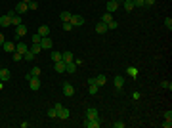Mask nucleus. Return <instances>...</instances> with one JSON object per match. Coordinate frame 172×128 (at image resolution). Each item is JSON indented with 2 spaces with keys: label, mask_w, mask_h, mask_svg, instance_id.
Returning a JSON list of instances; mask_svg holds the SVG:
<instances>
[{
  "label": "nucleus",
  "mask_w": 172,
  "mask_h": 128,
  "mask_svg": "<svg viewBox=\"0 0 172 128\" xmlns=\"http://www.w3.org/2000/svg\"><path fill=\"white\" fill-rule=\"evenodd\" d=\"M132 98H134V99H140V98H142V94H140V92H134Z\"/></svg>",
  "instance_id": "43"
},
{
  "label": "nucleus",
  "mask_w": 172,
  "mask_h": 128,
  "mask_svg": "<svg viewBox=\"0 0 172 128\" xmlns=\"http://www.w3.org/2000/svg\"><path fill=\"white\" fill-rule=\"evenodd\" d=\"M117 2H119V4H121V2H124V0H117Z\"/></svg>",
  "instance_id": "49"
},
{
  "label": "nucleus",
  "mask_w": 172,
  "mask_h": 128,
  "mask_svg": "<svg viewBox=\"0 0 172 128\" xmlns=\"http://www.w3.org/2000/svg\"><path fill=\"white\" fill-rule=\"evenodd\" d=\"M107 31H109V29H107V25H105V23L100 21V23L96 25V33H98V35H103V33H107Z\"/></svg>",
  "instance_id": "19"
},
{
  "label": "nucleus",
  "mask_w": 172,
  "mask_h": 128,
  "mask_svg": "<svg viewBox=\"0 0 172 128\" xmlns=\"http://www.w3.org/2000/svg\"><path fill=\"white\" fill-rule=\"evenodd\" d=\"M122 8H124L126 12H132L134 10V2L132 0H124V2H122Z\"/></svg>",
  "instance_id": "22"
},
{
  "label": "nucleus",
  "mask_w": 172,
  "mask_h": 128,
  "mask_svg": "<svg viewBox=\"0 0 172 128\" xmlns=\"http://www.w3.org/2000/svg\"><path fill=\"white\" fill-rule=\"evenodd\" d=\"M165 27H166L168 31L172 29V19H170V17H166V19H165Z\"/></svg>",
  "instance_id": "37"
},
{
  "label": "nucleus",
  "mask_w": 172,
  "mask_h": 128,
  "mask_svg": "<svg viewBox=\"0 0 172 128\" xmlns=\"http://www.w3.org/2000/svg\"><path fill=\"white\" fill-rule=\"evenodd\" d=\"M117 27H119V23L115 21V19H111V21L107 23V29H111V31H113V29H117Z\"/></svg>",
  "instance_id": "34"
},
{
  "label": "nucleus",
  "mask_w": 172,
  "mask_h": 128,
  "mask_svg": "<svg viewBox=\"0 0 172 128\" xmlns=\"http://www.w3.org/2000/svg\"><path fill=\"white\" fill-rule=\"evenodd\" d=\"M113 126H115V128H124V122H115Z\"/></svg>",
  "instance_id": "44"
},
{
  "label": "nucleus",
  "mask_w": 172,
  "mask_h": 128,
  "mask_svg": "<svg viewBox=\"0 0 172 128\" xmlns=\"http://www.w3.org/2000/svg\"><path fill=\"white\" fill-rule=\"evenodd\" d=\"M69 23H71L73 27H80V25H84V17L82 15H71Z\"/></svg>",
  "instance_id": "4"
},
{
  "label": "nucleus",
  "mask_w": 172,
  "mask_h": 128,
  "mask_svg": "<svg viewBox=\"0 0 172 128\" xmlns=\"http://www.w3.org/2000/svg\"><path fill=\"white\" fill-rule=\"evenodd\" d=\"M165 119H168V121H172V111H165Z\"/></svg>",
  "instance_id": "41"
},
{
  "label": "nucleus",
  "mask_w": 172,
  "mask_h": 128,
  "mask_svg": "<svg viewBox=\"0 0 172 128\" xmlns=\"http://www.w3.org/2000/svg\"><path fill=\"white\" fill-rule=\"evenodd\" d=\"M25 35H27V27L23 25V23H21V25H17V27H15V37H17V38L25 37Z\"/></svg>",
  "instance_id": "10"
},
{
  "label": "nucleus",
  "mask_w": 172,
  "mask_h": 128,
  "mask_svg": "<svg viewBox=\"0 0 172 128\" xmlns=\"http://www.w3.org/2000/svg\"><path fill=\"white\" fill-rule=\"evenodd\" d=\"M29 50H31V52H33V54H35V55H38L42 48H40V44H31V46H29Z\"/></svg>",
  "instance_id": "23"
},
{
  "label": "nucleus",
  "mask_w": 172,
  "mask_h": 128,
  "mask_svg": "<svg viewBox=\"0 0 172 128\" xmlns=\"http://www.w3.org/2000/svg\"><path fill=\"white\" fill-rule=\"evenodd\" d=\"M27 6H29V10H36V8H38V4H36V2H33V0H31V2H29Z\"/></svg>",
  "instance_id": "39"
},
{
  "label": "nucleus",
  "mask_w": 172,
  "mask_h": 128,
  "mask_svg": "<svg viewBox=\"0 0 172 128\" xmlns=\"http://www.w3.org/2000/svg\"><path fill=\"white\" fill-rule=\"evenodd\" d=\"M27 50H29V44H25V42H17V44H15V52H19V54H25Z\"/></svg>",
  "instance_id": "15"
},
{
  "label": "nucleus",
  "mask_w": 172,
  "mask_h": 128,
  "mask_svg": "<svg viewBox=\"0 0 172 128\" xmlns=\"http://www.w3.org/2000/svg\"><path fill=\"white\" fill-rule=\"evenodd\" d=\"M25 12H29V6H27L25 2H21V0H19V2L15 4V14L21 15V14H25Z\"/></svg>",
  "instance_id": "6"
},
{
  "label": "nucleus",
  "mask_w": 172,
  "mask_h": 128,
  "mask_svg": "<svg viewBox=\"0 0 172 128\" xmlns=\"http://www.w3.org/2000/svg\"><path fill=\"white\" fill-rule=\"evenodd\" d=\"M36 33H38L40 37H48V35H50V27H48V25H40Z\"/></svg>",
  "instance_id": "18"
},
{
  "label": "nucleus",
  "mask_w": 172,
  "mask_h": 128,
  "mask_svg": "<svg viewBox=\"0 0 172 128\" xmlns=\"http://www.w3.org/2000/svg\"><path fill=\"white\" fill-rule=\"evenodd\" d=\"M61 92H63L65 96H69V98H71V96L75 94V86H73L71 82H63V86H61Z\"/></svg>",
  "instance_id": "3"
},
{
  "label": "nucleus",
  "mask_w": 172,
  "mask_h": 128,
  "mask_svg": "<svg viewBox=\"0 0 172 128\" xmlns=\"http://www.w3.org/2000/svg\"><path fill=\"white\" fill-rule=\"evenodd\" d=\"M21 2H25V4H29V2H31V0H21Z\"/></svg>",
  "instance_id": "48"
},
{
  "label": "nucleus",
  "mask_w": 172,
  "mask_h": 128,
  "mask_svg": "<svg viewBox=\"0 0 172 128\" xmlns=\"http://www.w3.org/2000/svg\"><path fill=\"white\" fill-rule=\"evenodd\" d=\"M12 55H14V61H23V54L19 52H12Z\"/></svg>",
  "instance_id": "32"
},
{
  "label": "nucleus",
  "mask_w": 172,
  "mask_h": 128,
  "mask_svg": "<svg viewBox=\"0 0 172 128\" xmlns=\"http://www.w3.org/2000/svg\"><path fill=\"white\" fill-rule=\"evenodd\" d=\"M84 128H100L101 126V119H84Z\"/></svg>",
  "instance_id": "2"
},
{
  "label": "nucleus",
  "mask_w": 172,
  "mask_h": 128,
  "mask_svg": "<svg viewBox=\"0 0 172 128\" xmlns=\"http://www.w3.org/2000/svg\"><path fill=\"white\" fill-rule=\"evenodd\" d=\"M88 86H90V94H92V96L98 94V90H100V86H98V84H88Z\"/></svg>",
  "instance_id": "33"
},
{
  "label": "nucleus",
  "mask_w": 172,
  "mask_h": 128,
  "mask_svg": "<svg viewBox=\"0 0 172 128\" xmlns=\"http://www.w3.org/2000/svg\"><path fill=\"white\" fill-rule=\"evenodd\" d=\"M115 2H117V0H115Z\"/></svg>",
  "instance_id": "50"
},
{
  "label": "nucleus",
  "mask_w": 172,
  "mask_h": 128,
  "mask_svg": "<svg viewBox=\"0 0 172 128\" xmlns=\"http://www.w3.org/2000/svg\"><path fill=\"white\" fill-rule=\"evenodd\" d=\"M105 82H107V78H105V75H98V77H96V84H98V86H103Z\"/></svg>",
  "instance_id": "24"
},
{
  "label": "nucleus",
  "mask_w": 172,
  "mask_h": 128,
  "mask_svg": "<svg viewBox=\"0 0 172 128\" xmlns=\"http://www.w3.org/2000/svg\"><path fill=\"white\" fill-rule=\"evenodd\" d=\"M134 2V8H143V0H132Z\"/></svg>",
  "instance_id": "38"
},
{
  "label": "nucleus",
  "mask_w": 172,
  "mask_h": 128,
  "mask_svg": "<svg viewBox=\"0 0 172 128\" xmlns=\"http://www.w3.org/2000/svg\"><path fill=\"white\" fill-rule=\"evenodd\" d=\"M2 48H4V52H8V54L15 52V44H14V42H4V44H2Z\"/></svg>",
  "instance_id": "20"
},
{
  "label": "nucleus",
  "mask_w": 172,
  "mask_h": 128,
  "mask_svg": "<svg viewBox=\"0 0 172 128\" xmlns=\"http://www.w3.org/2000/svg\"><path fill=\"white\" fill-rule=\"evenodd\" d=\"M12 25V19H10V15H0V27H10Z\"/></svg>",
  "instance_id": "13"
},
{
  "label": "nucleus",
  "mask_w": 172,
  "mask_h": 128,
  "mask_svg": "<svg viewBox=\"0 0 172 128\" xmlns=\"http://www.w3.org/2000/svg\"><path fill=\"white\" fill-rule=\"evenodd\" d=\"M23 59H25V61H33V59H35V54H33L31 50H27L25 54H23Z\"/></svg>",
  "instance_id": "26"
},
{
  "label": "nucleus",
  "mask_w": 172,
  "mask_h": 128,
  "mask_svg": "<svg viewBox=\"0 0 172 128\" xmlns=\"http://www.w3.org/2000/svg\"><path fill=\"white\" fill-rule=\"evenodd\" d=\"M113 82H115V88H117V90H122V86H124V77H122V75H117V77L113 78Z\"/></svg>",
  "instance_id": "9"
},
{
  "label": "nucleus",
  "mask_w": 172,
  "mask_h": 128,
  "mask_svg": "<svg viewBox=\"0 0 172 128\" xmlns=\"http://www.w3.org/2000/svg\"><path fill=\"white\" fill-rule=\"evenodd\" d=\"M52 46H54L52 38L50 37H42V40H40V48H42V50H52Z\"/></svg>",
  "instance_id": "5"
},
{
  "label": "nucleus",
  "mask_w": 172,
  "mask_h": 128,
  "mask_svg": "<svg viewBox=\"0 0 172 128\" xmlns=\"http://www.w3.org/2000/svg\"><path fill=\"white\" fill-rule=\"evenodd\" d=\"M88 84H96V77H90L88 78Z\"/></svg>",
  "instance_id": "45"
},
{
  "label": "nucleus",
  "mask_w": 172,
  "mask_h": 128,
  "mask_svg": "<svg viewBox=\"0 0 172 128\" xmlns=\"http://www.w3.org/2000/svg\"><path fill=\"white\" fill-rule=\"evenodd\" d=\"M75 71H77V63H75V61H69V63H65V73L73 75Z\"/></svg>",
  "instance_id": "14"
},
{
  "label": "nucleus",
  "mask_w": 172,
  "mask_h": 128,
  "mask_svg": "<svg viewBox=\"0 0 172 128\" xmlns=\"http://www.w3.org/2000/svg\"><path fill=\"white\" fill-rule=\"evenodd\" d=\"M56 107V113H57V119H61V121H65V119H69L71 117V111L67 109V107H63L61 103H57V105H54Z\"/></svg>",
  "instance_id": "1"
},
{
  "label": "nucleus",
  "mask_w": 172,
  "mask_h": 128,
  "mask_svg": "<svg viewBox=\"0 0 172 128\" xmlns=\"http://www.w3.org/2000/svg\"><path fill=\"white\" fill-rule=\"evenodd\" d=\"M52 61H61V52H52Z\"/></svg>",
  "instance_id": "30"
},
{
  "label": "nucleus",
  "mask_w": 172,
  "mask_h": 128,
  "mask_svg": "<svg viewBox=\"0 0 172 128\" xmlns=\"http://www.w3.org/2000/svg\"><path fill=\"white\" fill-rule=\"evenodd\" d=\"M61 61H63V63L75 61V55H73V52H63V54H61Z\"/></svg>",
  "instance_id": "11"
},
{
  "label": "nucleus",
  "mask_w": 172,
  "mask_h": 128,
  "mask_svg": "<svg viewBox=\"0 0 172 128\" xmlns=\"http://www.w3.org/2000/svg\"><path fill=\"white\" fill-rule=\"evenodd\" d=\"M111 19H113V15H111V14H109V12H105V14H103V15H101V23H105V25H107V23H109V21H111Z\"/></svg>",
  "instance_id": "25"
},
{
  "label": "nucleus",
  "mask_w": 172,
  "mask_h": 128,
  "mask_svg": "<svg viewBox=\"0 0 172 128\" xmlns=\"http://www.w3.org/2000/svg\"><path fill=\"white\" fill-rule=\"evenodd\" d=\"M172 126V121H168V119H165V122H163V128H170Z\"/></svg>",
  "instance_id": "40"
},
{
  "label": "nucleus",
  "mask_w": 172,
  "mask_h": 128,
  "mask_svg": "<svg viewBox=\"0 0 172 128\" xmlns=\"http://www.w3.org/2000/svg\"><path fill=\"white\" fill-rule=\"evenodd\" d=\"M29 86H31V90H33V92L40 90V81H38V77H33V78H29Z\"/></svg>",
  "instance_id": "7"
},
{
  "label": "nucleus",
  "mask_w": 172,
  "mask_h": 128,
  "mask_svg": "<svg viewBox=\"0 0 172 128\" xmlns=\"http://www.w3.org/2000/svg\"><path fill=\"white\" fill-rule=\"evenodd\" d=\"M86 119H100V113H98L96 107H88L86 109Z\"/></svg>",
  "instance_id": "8"
},
{
  "label": "nucleus",
  "mask_w": 172,
  "mask_h": 128,
  "mask_svg": "<svg viewBox=\"0 0 172 128\" xmlns=\"http://www.w3.org/2000/svg\"><path fill=\"white\" fill-rule=\"evenodd\" d=\"M126 73L130 75V77H134V78H138V69L136 67H128V69H126Z\"/></svg>",
  "instance_id": "28"
},
{
  "label": "nucleus",
  "mask_w": 172,
  "mask_h": 128,
  "mask_svg": "<svg viewBox=\"0 0 172 128\" xmlns=\"http://www.w3.org/2000/svg\"><path fill=\"white\" fill-rule=\"evenodd\" d=\"M2 88H4V82H2V81H0V90H2Z\"/></svg>",
  "instance_id": "47"
},
{
  "label": "nucleus",
  "mask_w": 172,
  "mask_h": 128,
  "mask_svg": "<svg viewBox=\"0 0 172 128\" xmlns=\"http://www.w3.org/2000/svg\"><path fill=\"white\" fill-rule=\"evenodd\" d=\"M54 69H56V73L63 75V73H65V63H63V61H56V63H54Z\"/></svg>",
  "instance_id": "16"
},
{
  "label": "nucleus",
  "mask_w": 172,
  "mask_h": 128,
  "mask_svg": "<svg viewBox=\"0 0 172 128\" xmlns=\"http://www.w3.org/2000/svg\"><path fill=\"white\" fill-rule=\"evenodd\" d=\"M46 115H48V117H50V119H57V113H56V107H48Z\"/></svg>",
  "instance_id": "27"
},
{
  "label": "nucleus",
  "mask_w": 172,
  "mask_h": 128,
  "mask_svg": "<svg viewBox=\"0 0 172 128\" xmlns=\"http://www.w3.org/2000/svg\"><path fill=\"white\" fill-rule=\"evenodd\" d=\"M31 40H33V44H40V40H42V37H40L38 33H35V35L31 37Z\"/></svg>",
  "instance_id": "31"
},
{
  "label": "nucleus",
  "mask_w": 172,
  "mask_h": 128,
  "mask_svg": "<svg viewBox=\"0 0 172 128\" xmlns=\"http://www.w3.org/2000/svg\"><path fill=\"white\" fill-rule=\"evenodd\" d=\"M117 8H119V2H115V0H107V12H109V14L117 12Z\"/></svg>",
  "instance_id": "17"
},
{
  "label": "nucleus",
  "mask_w": 172,
  "mask_h": 128,
  "mask_svg": "<svg viewBox=\"0 0 172 128\" xmlns=\"http://www.w3.org/2000/svg\"><path fill=\"white\" fill-rule=\"evenodd\" d=\"M10 78H12L10 69H0V81H2V82H6V81H10Z\"/></svg>",
  "instance_id": "12"
},
{
  "label": "nucleus",
  "mask_w": 172,
  "mask_h": 128,
  "mask_svg": "<svg viewBox=\"0 0 172 128\" xmlns=\"http://www.w3.org/2000/svg\"><path fill=\"white\" fill-rule=\"evenodd\" d=\"M4 42H6V40H4V35H2V33H0V46H2V44H4Z\"/></svg>",
  "instance_id": "46"
},
{
  "label": "nucleus",
  "mask_w": 172,
  "mask_h": 128,
  "mask_svg": "<svg viewBox=\"0 0 172 128\" xmlns=\"http://www.w3.org/2000/svg\"><path fill=\"white\" fill-rule=\"evenodd\" d=\"M61 27H63V31H71L73 29V25L69 21H63V25H61Z\"/></svg>",
  "instance_id": "36"
},
{
  "label": "nucleus",
  "mask_w": 172,
  "mask_h": 128,
  "mask_svg": "<svg viewBox=\"0 0 172 128\" xmlns=\"http://www.w3.org/2000/svg\"><path fill=\"white\" fill-rule=\"evenodd\" d=\"M33 77H40V67H33V69L29 71V75H27V81H29V78H33Z\"/></svg>",
  "instance_id": "21"
},
{
  "label": "nucleus",
  "mask_w": 172,
  "mask_h": 128,
  "mask_svg": "<svg viewBox=\"0 0 172 128\" xmlns=\"http://www.w3.org/2000/svg\"><path fill=\"white\" fill-rule=\"evenodd\" d=\"M161 86H163V88H166V90H172V82H168V81H163V82H161Z\"/></svg>",
  "instance_id": "35"
},
{
  "label": "nucleus",
  "mask_w": 172,
  "mask_h": 128,
  "mask_svg": "<svg viewBox=\"0 0 172 128\" xmlns=\"http://www.w3.org/2000/svg\"><path fill=\"white\" fill-rule=\"evenodd\" d=\"M155 0H143V6H153Z\"/></svg>",
  "instance_id": "42"
},
{
  "label": "nucleus",
  "mask_w": 172,
  "mask_h": 128,
  "mask_svg": "<svg viewBox=\"0 0 172 128\" xmlns=\"http://www.w3.org/2000/svg\"><path fill=\"white\" fill-rule=\"evenodd\" d=\"M71 12H61V15H59V17H61V21H69V19H71Z\"/></svg>",
  "instance_id": "29"
}]
</instances>
